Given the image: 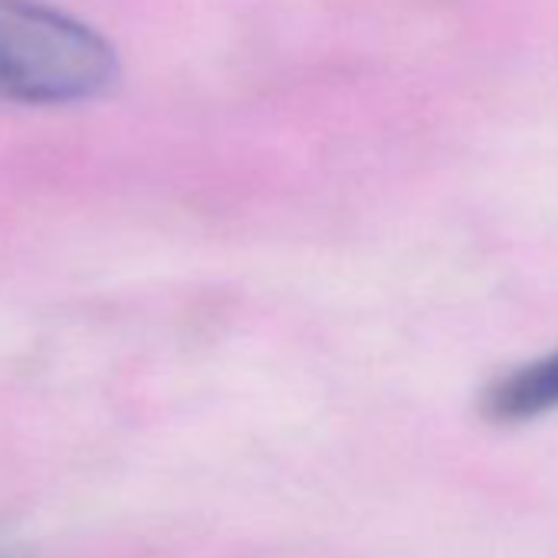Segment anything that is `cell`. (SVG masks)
<instances>
[{"mask_svg":"<svg viewBox=\"0 0 558 558\" xmlns=\"http://www.w3.org/2000/svg\"><path fill=\"white\" fill-rule=\"evenodd\" d=\"M112 76L116 53L96 31L34 0H0V99L80 102Z\"/></svg>","mask_w":558,"mask_h":558,"instance_id":"obj_1","label":"cell"},{"mask_svg":"<svg viewBox=\"0 0 558 558\" xmlns=\"http://www.w3.org/2000/svg\"><path fill=\"white\" fill-rule=\"evenodd\" d=\"M558 411V349L496 378L483 395V414L496 424H522Z\"/></svg>","mask_w":558,"mask_h":558,"instance_id":"obj_2","label":"cell"}]
</instances>
